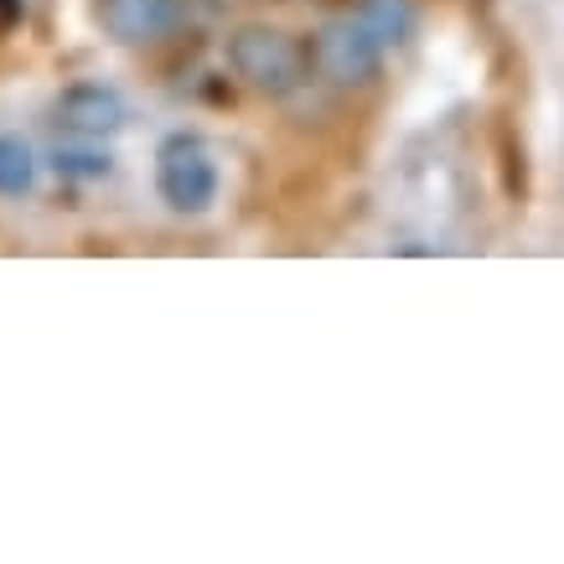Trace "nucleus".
Returning <instances> with one entry per match:
<instances>
[{"mask_svg":"<svg viewBox=\"0 0 564 564\" xmlns=\"http://www.w3.org/2000/svg\"><path fill=\"white\" fill-rule=\"evenodd\" d=\"M57 120L73 135L99 140V135H115L130 120V104H124L120 88H109V84H73L57 94Z\"/></svg>","mask_w":564,"mask_h":564,"instance_id":"obj_5","label":"nucleus"},{"mask_svg":"<svg viewBox=\"0 0 564 564\" xmlns=\"http://www.w3.org/2000/svg\"><path fill=\"white\" fill-rule=\"evenodd\" d=\"M52 166L63 176H109V151H99V145H57L52 151Z\"/></svg>","mask_w":564,"mask_h":564,"instance_id":"obj_8","label":"nucleus"},{"mask_svg":"<svg viewBox=\"0 0 564 564\" xmlns=\"http://www.w3.org/2000/svg\"><path fill=\"white\" fill-rule=\"evenodd\" d=\"M21 17H26V0H0V36L17 32Z\"/></svg>","mask_w":564,"mask_h":564,"instance_id":"obj_9","label":"nucleus"},{"mask_svg":"<svg viewBox=\"0 0 564 564\" xmlns=\"http://www.w3.org/2000/svg\"><path fill=\"white\" fill-rule=\"evenodd\" d=\"M192 0H94V21L120 47H151L187 26Z\"/></svg>","mask_w":564,"mask_h":564,"instance_id":"obj_4","label":"nucleus"},{"mask_svg":"<svg viewBox=\"0 0 564 564\" xmlns=\"http://www.w3.org/2000/svg\"><path fill=\"white\" fill-rule=\"evenodd\" d=\"M228 68L243 78V88H254L264 99H291L311 84V47L301 36L280 32V26H239L228 36Z\"/></svg>","mask_w":564,"mask_h":564,"instance_id":"obj_1","label":"nucleus"},{"mask_svg":"<svg viewBox=\"0 0 564 564\" xmlns=\"http://www.w3.org/2000/svg\"><path fill=\"white\" fill-rule=\"evenodd\" d=\"M32 176H36V161H32V151H26V140L0 135V197L32 192Z\"/></svg>","mask_w":564,"mask_h":564,"instance_id":"obj_7","label":"nucleus"},{"mask_svg":"<svg viewBox=\"0 0 564 564\" xmlns=\"http://www.w3.org/2000/svg\"><path fill=\"white\" fill-rule=\"evenodd\" d=\"M155 192L172 213H207L218 203V161L203 135H166L155 151Z\"/></svg>","mask_w":564,"mask_h":564,"instance_id":"obj_2","label":"nucleus"},{"mask_svg":"<svg viewBox=\"0 0 564 564\" xmlns=\"http://www.w3.org/2000/svg\"><path fill=\"white\" fill-rule=\"evenodd\" d=\"M358 21L368 26V36H373L378 47H404L414 32V0H362L358 6Z\"/></svg>","mask_w":564,"mask_h":564,"instance_id":"obj_6","label":"nucleus"},{"mask_svg":"<svg viewBox=\"0 0 564 564\" xmlns=\"http://www.w3.org/2000/svg\"><path fill=\"white\" fill-rule=\"evenodd\" d=\"M311 63L332 78V84L343 88H358V84H373L378 68H383V47H378L368 26L358 17H332L316 32L311 42Z\"/></svg>","mask_w":564,"mask_h":564,"instance_id":"obj_3","label":"nucleus"}]
</instances>
